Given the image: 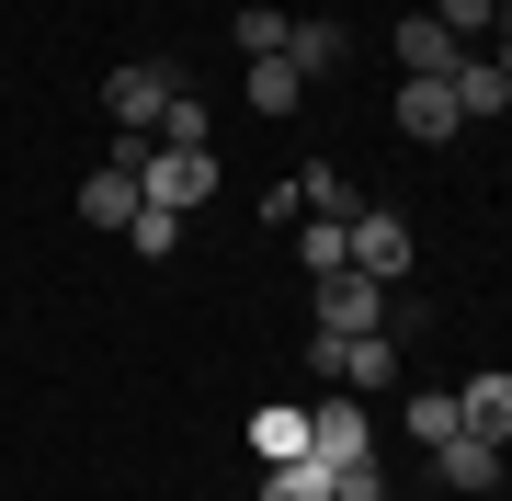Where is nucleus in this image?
<instances>
[{"label":"nucleus","instance_id":"obj_18","mask_svg":"<svg viewBox=\"0 0 512 501\" xmlns=\"http://www.w3.org/2000/svg\"><path fill=\"white\" fill-rule=\"evenodd\" d=\"M433 23H444L456 46H478V35H501V0H433Z\"/></svg>","mask_w":512,"mask_h":501},{"label":"nucleus","instance_id":"obj_22","mask_svg":"<svg viewBox=\"0 0 512 501\" xmlns=\"http://www.w3.org/2000/svg\"><path fill=\"white\" fill-rule=\"evenodd\" d=\"M228 35H239V57H285V12H262V0H251Z\"/></svg>","mask_w":512,"mask_h":501},{"label":"nucleus","instance_id":"obj_17","mask_svg":"<svg viewBox=\"0 0 512 501\" xmlns=\"http://www.w3.org/2000/svg\"><path fill=\"white\" fill-rule=\"evenodd\" d=\"M342 479H330L319 456H285V467H262V501H330Z\"/></svg>","mask_w":512,"mask_h":501},{"label":"nucleus","instance_id":"obj_8","mask_svg":"<svg viewBox=\"0 0 512 501\" xmlns=\"http://www.w3.org/2000/svg\"><path fill=\"white\" fill-rule=\"evenodd\" d=\"M467 114H456V80H399V137H421V149H444Z\"/></svg>","mask_w":512,"mask_h":501},{"label":"nucleus","instance_id":"obj_20","mask_svg":"<svg viewBox=\"0 0 512 501\" xmlns=\"http://www.w3.org/2000/svg\"><path fill=\"white\" fill-rule=\"evenodd\" d=\"M205 126H217V114H205L194 92H171V103H160V149H205Z\"/></svg>","mask_w":512,"mask_h":501},{"label":"nucleus","instance_id":"obj_4","mask_svg":"<svg viewBox=\"0 0 512 501\" xmlns=\"http://www.w3.org/2000/svg\"><path fill=\"white\" fill-rule=\"evenodd\" d=\"M308 456L330 467V479H353V467H376V445H365V399H353V388H330V399L308 410Z\"/></svg>","mask_w":512,"mask_h":501},{"label":"nucleus","instance_id":"obj_3","mask_svg":"<svg viewBox=\"0 0 512 501\" xmlns=\"http://www.w3.org/2000/svg\"><path fill=\"white\" fill-rule=\"evenodd\" d=\"M137 183H148V205L194 217V205L217 194V149H160V137H148V149H137Z\"/></svg>","mask_w":512,"mask_h":501},{"label":"nucleus","instance_id":"obj_5","mask_svg":"<svg viewBox=\"0 0 512 501\" xmlns=\"http://www.w3.org/2000/svg\"><path fill=\"white\" fill-rule=\"evenodd\" d=\"M137 149H148V137H114V160H92V183H80V217H92V228H126L137 205H148V183H137Z\"/></svg>","mask_w":512,"mask_h":501},{"label":"nucleus","instance_id":"obj_19","mask_svg":"<svg viewBox=\"0 0 512 501\" xmlns=\"http://www.w3.org/2000/svg\"><path fill=\"white\" fill-rule=\"evenodd\" d=\"M126 251H148V262L183 251V217H171V205H137V217H126Z\"/></svg>","mask_w":512,"mask_h":501},{"label":"nucleus","instance_id":"obj_15","mask_svg":"<svg viewBox=\"0 0 512 501\" xmlns=\"http://www.w3.org/2000/svg\"><path fill=\"white\" fill-rule=\"evenodd\" d=\"M251 445H262V467H285V456H308V410H285V399H262V410H251Z\"/></svg>","mask_w":512,"mask_h":501},{"label":"nucleus","instance_id":"obj_10","mask_svg":"<svg viewBox=\"0 0 512 501\" xmlns=\"http://www.w3.org/2000/svg\"><path fill=\"white\" fill-rule=\"evenodd\" d=\"M285 69H296V80H330V69H353V35H342L330 12H319V23H285Z\"/></svg>","mask_w":512,"mask_h":501},{"label":"nucleus","instance_id":"obj_21","mask_svg":"<svg viewBox=\"0 0 512 501\" xmlns=\"http://www.w3.org/2000/svg\"><path fill=\"white\" fill-rule=\"evenodd\" d=\"M296 205H308V217H353V183H342V171H296Z\"/></svg>","mask_w":512,"mask_h":501},{"label":"nucleus","instance_id":"obj_14","mask_svg":"<svg viewBox=\"0 0 512 501\" xmlns=\"http://www.w3.org/2000/svg\"><path fill=\"white\" fill-rule=\"evenodd\" d=\"M296 262H308V285L342 274V262H353V217H296Z\"/></svg>","mask_w":512,"mask_h":501},{"label":"nucleus","instance_id":"obj_6","mask_svg":"<svg viewBox=\"0 0 512 501\" xmlns=\"http://www.w3.org/2000/svg\"><path fill=\"white\" fill-rule=\"evenodd\" d=\"M353 274H376V285L410 274V217L399 205H365V217H353Z\"/></svg>","mask_w":512,"mask_h":501},{"label":"nucleus","instance_id":"obj_23","mask_svg":"<svg viewBox=\"0 0 512 501\" xmlns=\"http://www.w3.org/2000/svg\"><path fill=\"white\" fill-rule=\"evenodd\" d=\"M410 433H421V445H444V433H467V422H456V399H444V388H421V399H410Z\"/></svg>","mask_w":512,"mask_h":501},{"label":"nucleus","instance_id":"obj_13","mask_svg":"<svg viewBox=\"0 0 512 501\" xmlns=\"http://www.w3.org/2000/svg\"><path fill=\"white\" fill-rule=\"evenodd\" d=\"M433 467H444V490H501V445H478V433H444Z\"/></svg>","mask_w":512,"mask_h":501},{"label":"nucleus","instance_id":"obj_11","mask_svg":"<svg viewBox=\"0 0 512 501\" xmlns=\"http://www.w3.org/2000/svg\"><path fill=\"white\" fill-rule=\"evenodd\" d=\"M456 114H467V126H490V114H512V69H501V57H456Z\"/></svg>","mask_w":512,"mask_h":501},{"label":"nucleus","instance_id":"obj_9","mask_svg":"<svg viewBox=\"0 0 512 501\" xmlns=\"http://www.w3.org/2000/svg\"><path fill=\"white\" fill-rule=\"evenodd\" d=\"M319 365H330V388L365 399V388H387V376H399V342H387V331H365V342H319Z\"/></svg>","mask_w":512,"mask_h":501},{"label":"nucleus","instance_id":"obj_7","mask_svg":"<svg viewBox=\"0 0 512 501\" xmlns=\"http://www.w3.org/2000/svg\"><path fill=\"white\" fill-rule=\"evenodd\" d=\"M387 57H399V80H456V57H467V46H456V35H444V23H433V12H410V23H399V35H387Z\"/></svg>","mask_w":512,"mask_h":501},{"label":"nucleus","instance_id":"obj_12","mask_svg":"<svg viewBox=\"0 0 512 501\" xmlns=\"http://www.w3.org/2000/svg\"><path fill=\"white\" fill-rule=\"evenodd\" d=\"M456 422L478 433V445H512V376H467V388H456Z\"/></svg>","mask_w":512,"mask_h":501},{"label":"nucleus","instance_id":"obj_2","mask_svg":"<svg viewBox=\"0 0 512 501\" xmlns=\"http://www.w3.org/2000/svg\"><path fill=\"white\" fill-rule=\"evenodd\" d=\"M183 92L171 80V57H126V69L103 80V114H114V137H160V103Z\"/></svg>","mask_w":512,"mask_h":501},{"label":"nucleus","instance_id":"obj_24","mask_svg":"<svg viewBox=\"0 0 512 501\" xmlns=\"http://www.w3.org/2000/svg\"><path fill=\"white\" fill-rule=\"evenodd\" d=\"M330 501H399V490H387V479H376V467H353V479H342V490H330Z\"/></svg>","mask_w":512,"mask_h":501},{"label":"nucleus","instance_id":"obj_25","mask_svg":"<svg viewBox=\"0 0 512 501\" xmlns=\"http://www.w3.org/2000/svg\"><path fill=\"white\" fill-rule=\"evenodd\" d=\"M501 23H512V0H501Z\"/></svg>","mask_w":512,"mask_h":501},{"label":"nucleus","instance_id":"obj_16","mask_svg":"<svg viewBox=\"0 0 512 501\" xmlns=\"http://www.w3.org/2000/svg\"><path fill=\"white\" fill-rule=\"evenodd\" d=\"M239 92H251V114H296V103H308V80H296L285 57H251V80H239Z\"/></svg>","mask_w":512,"mask_h":501},{"label":"nucleus","instance_id":"obj_1","mask_svg":"<svg viewBox=\"0 0 512 501\" xmlns=\"http://www.w3.org/2000/svg\"><path fill=\"white\" fill-rule=\"evenodd\" d=\"M308 319H319V342H365V331H387V285L376 274H319V297H308Z\"/></svg>","mask_w":512,"mask_h":501}]
</instances>
